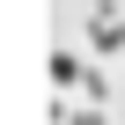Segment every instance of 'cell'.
Masks as SVG:
<instances>
[{
    "mask_svg": "<svg viewBox=\"0 0 125 125\" xmlns=\"http://www.w3.org/2000/svg\"><path fill=\"white\" fill-rule=\"evenodd\" d=\"M88 44H96V59H118L125 52V8L118 0H96L88 8Z\"/></svg>",
    "mask_w": 125,
    "mask_h": 125,
    "instance_id": "cell-1",
    "label": "cell"
},
{
    "mask_svg": "<svg viewBox=\"0 0 125 125\" xmlns=\"http://www.w3.org/2000/svg\"><path fill=\"white\" fill-rule=\"evenodd\" d=\"M44 74H52V88H59V96H66V88H81V81H88V66H81V59H74L66 44H59V52L44 59Z\"/></svg>",
    "mask_w": 125,
    "mask_h": 125,
    "instance_id": "cell-2",
    "label": "cell"
},
{
    "mask_svg": "<svg viewBox=\"0 0 125 125\" xmlns=\"http://www.w3.org/2000/svg\"><path fill=\"white\" fill-rule=\"evenodd\" d=\"M81 96H88V103H110V74H103V66H88V81H81Z\"/></svg>",
    "mask_w": 125,
    "mask_h": 125,
    "instance_id": "cell-3",
    "label": "cell"
},
{
    "mask_svg": "<svg viewBox=\"0 0 125 125\" xmlns=\"http://www.w3.org/2000/svg\"><path fill=\"white\" fill-rule=\"evenodd\" d=\"M66 125H110V110H103V103H81V110H74Z\"/></svg>",
    "mask_w": 125,
    "mask_h": 125,
    "instance_id": "cell-4",
    "label": "cell"
},
{
    "mask_svg": "<svg viewBox=\"0 0 125 125\" xmlns=\"http://www.w3.org/2000/svg\"><path fill=\"white\" fill-rule=\"evenodd\" d=\"M118 125H125V110H118Z\"/></svg>",
    "mask_w": 125,
    "mask_h": 125,
    "instance_id": "cell-5",
    "label": "cell"
}]
</instances>
